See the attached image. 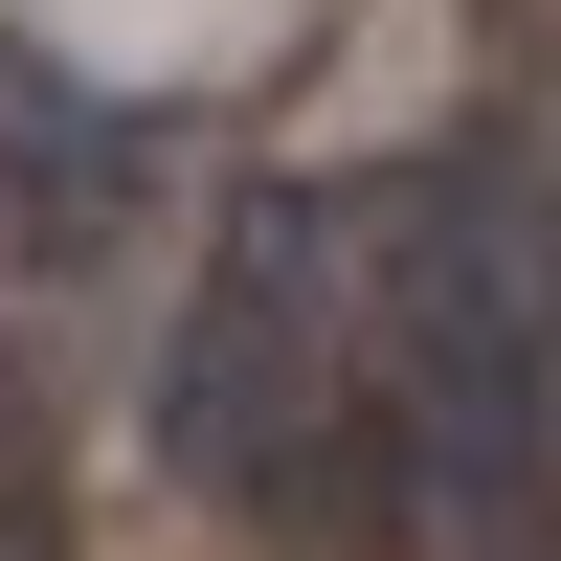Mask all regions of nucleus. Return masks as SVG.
<instances>
[{"instance_id": "1", "label": "nucleus", "mask_w": 561, "mask_h": 561, "mask_svg": "<svg viewBox=\"0 0 561 561\" xmlns=\"http://www.w3.org/2000/svg\"><path fill=\"white\" fill-rule=\"evenodd\" d=\"M359 382H382L404 517L449 561H539L561 539V337H539V248H517V158H427L382 203V293H359Z\"/></svg>"}, {"instance_id": "2", "label": "nucleus", "mask_w": 561, "mask_h": 561, "mask_svg": "<svg viewBox=\"0 0 561 561\" xmlns=\"http://www.w3.org/2000/svg\"><path fill=\"white\" fill-rule=\"evenodd\" d=\"M158 427H180V472H203V494H248V517H293V539L382 517V494H359L382 382H359L337 203H248V225L203 248V314H180V359H158Z\"/></svg>"}]
</instances>
